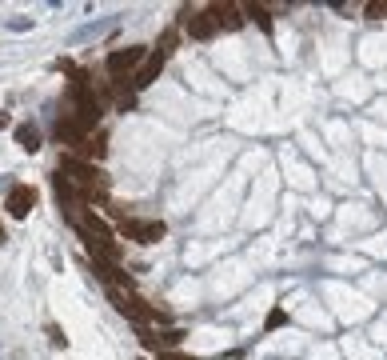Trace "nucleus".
I'll return each mask as SVG.
<instances>
[{
	"label": "nucleus",
	"instance_id": "obj_1",
	"mask_svg": "<svg viewBox=\"0 0 387 360\" xmlns=\"http://www.w3.org/2000/svg\"><path fill=\"white\" fill-rule=\"evenodd\" d=\"M60 176H68L72 189L80 192L84 200H104V196H108V184H104V176H100V168L88 165V160H76L72 152L60 160Z\"/></svg>",
	"mask_w": 387,
	"mask_h": 360
},
{
	"label": "nucleus",
	"instance_id": "obj_2",
	"mask_svg": "<svg viewBox=\"0 0 387 360\" xmlns=\"http://www.w3.org/2000/svg\"><path fill=\"white\" fill-rule=\"evenodd\" d=\"M76 228L84 232V240H92V244H100V248H108L116 256V228L104 220L100 213H92V208H80V216H76Z\"/></svg>",
	"mask_w": 387,
	"mask_h": 360
},
{
	"label": "nucleus",
	"instance_id": "obj_3",
	"mask_svg": "<svg viewBox=\"0 0 387 360\" xmlns=\"http://www.w3.org/2000/svg\"><path fill=\"white\" fill-rule=\"evenodd\" d=\"M144 60H148V52L140 45H128V48H120V52L108 56V72H112L116 80H128V72H136Z\"/></svg>",
	"mask_w": 387,
	"mask_h": 360
},
{
	"label": "nucleus",
	"instance_id": "obj_4",
	"mask_svg": "<svg viewBox=\"0 0 387 360\" xmlns=\"http://www.w3.org/2000/svg\"><path fill=\"white\" fill-rule=\"evenodd\" d=\"M116 228H120L128 240H140V244H156V240H164V224H160V220H136V216H128V220H120Z\"/></svg>",
	"mask_w": 387,
	"mask_h": 360
},
{
	"label": "nucleus",
	"instance_id": "obj_5",
	"mask_svg": "<svg viewBox=\"0 0 387 360\" xmlns=\"http://www.w3.org/2000/svg\"><path fill=\"white\" fill-rule=\"evenodd\" d=\"M32 204H36V189H28V184H12L8 196H4V213L12 216V220H24V216L32 213Z\"/></svg>",
	"mask_w": 387,
	"mask_h": 360
},
{
	"label": "nucleus",
	"instance_id": "obj_6",
	"mask_svg": "<svg viewBox=\"0 0 387 360\" xmlns=\"http://www.w3.org/2000/svg\"><path fill=\"white\" fill-rule=\"evenodd\" d=\"M164 60H168V52H148V60H144V64H140L136 72H132V88H148V84H156L160 80V72H164Z\"/></svg>",
	"mask_w": 387,
	"mask_h": 360
},
{
	"label": "nucleus",
	"instance_id": "obj_7",
	"mask_svg": "<svg viewBox=\"0 0 387 360\" xmlns=\"http://www.w3.org/2000/svg\"><path fill=\"white\" fill-rule=\"evenodd\" d=\"M104 152H108V136H104V132H92V136H84V141L72 148V156H76V160H88V165L104 160Z\"/></svg>",
	"mask_w": 387,
	"mask_h": 360
},
{
	"label": "nucleus",
	"instance_id": "obj_8",
	"mask_svg": "<svg viewBox=\"0 0 387 360\" xmlns=\"http://www.w3.org/2000/svg\"><path fill=\"white\" fill-rule=\"evenodd\" d=\"M208 12L216 16V28H240L244 24V8H236V4H208Z\"/></svg>",
	"mask_w": 387,
	"mask_h": 360
},
{
	"label": "nucleus",
	"instance_id": "obj_9",
	"mask_svg": "<svg viewBox=\"0 0 387 360\" xmlns=\"http://www.w3.org/2000/svg\"><path fill=\"white\" fill-rule=\"evenodd\" d=\"M188 32H192L196 40H208V36H216L220 28H216V16L204 8V12H192V16H188Z\"/></svg>",
	"mask_w": 387,
	"mask_h": 360
},
{
	"label": "nucleus",
	"instance_id": "obj_10",
	"mask_svg": "<svg viewBox=\"0 0 387 360\" xmlns=\"http://www.w3.org/2000/svg\"><path fill=\"white\" fill-rule=\"evenodd\" d=\"M16 141H21L28 152H36V148H40V132H36V124H21V128H16Z\"/></svg>",
	"mask_w": 387,
	"mask_h": 360
},
{
	"label": "nucleus",
	"instance_id": "obj_11",
	"mask_svg": "<svg viewBox=\"0 0 387 360\" xmlns=\"http://www.w3.org/2000/svg\"><path fill=\"white\" fill-rule=\"evenodd\" d=\"M244 12H251V16H255V24H260L264 32H272V16H268V8H264V4H248Z\"/></svg>",
	"mask_w": 387,
	"mask_h": 360
},
{
	"label": "nucleus",
	"instance_id": "obj_12",
	"mask_svg": "<svg viewBox=\"0 0 387 360\" xmlns=\"http://www.w3.org/2000/svg\"><path fill=\"white\" fill-rule=\"evenodd\" d=\"M364 16H371V21L387 16V0H371V4H364Z\"/></svg>",
	"mask_w": 387,
	"mask_h": 360
},
{
	"label": "nucleus",
	"instance_id": "obj_13",
	"mask_svg": "<svg viewBox=\"0 0 387 360\" xmlns=\"http://www.w3.org/2000/svg\"><path fill=\"white\" fill-rule=\"evenodd\" d=\"M279 324H288V312L284 309H275L272 316H268V328H279Z\"/></svg>",
	"mask_w": 387,
	"mask_h": 360
},
{
	"label": "nucleus",
	"instance_id": "obj_14",
	"mask_svg": "<svg viewBox=\"0 0 387 360\" xmlns=\"http://www.w3.org/2000/svg\"><path fill=\"white\" fill-rule=\"evenodd\" d=\"M48 336H52V344H56V348H64V336H60V328H56V324H48Z\"/></svg>",
	"mask_w": 387,
	"mask_h": 360
},
{
	"label": "nucleus",
	"instance_id": "obj_15",
	"mask_svg": "<svg viewBox=\"0 0 387 360\" xmlns=\"http://www.w3.org/2000/svg\"><path fill=\"white\" fill-rule=\"evenodd\" d=\"M160 360H188V357H172V352H164V357H160Z\"/></svg>",
	"mask_w": 387,
	"mask_h": 360
},
{
	"label": "nucleus",
	"instance_id": "obj_16",
	"mask_svg": "<svg viewBox=\"0 0 387 360\" xmlns=\"http://www.w3.org/2000/svg\"><path fill=\"white\" fill-rule=\"evenodd\" d=\"M0 128H8V112H0Z\"/></svg>",
	"mask_w": 387,
	"mask_h": 360
}]
</instances>
